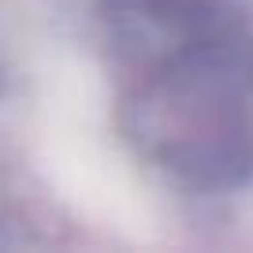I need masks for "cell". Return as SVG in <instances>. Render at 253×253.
Listing matches in <instances>:
<instances>
[{"mask_svg":"<svg viewBox=\"0 0 253 253\" xmlns=\"http://www.w3.org/2000/svg\"><path fill=\"white\" fill-rule=\"evenodd\" d=\"M11 52H15V0H0V86L11 71Z\"/></svg>","mask_w":253,"mask_h":253,"instance_id":"3957f363","label":"cell"},{"mask_svg":"<svg viewBox=\"0 0 253 253\" xmlns=\"http://www.w3.org/2000/svg\"><path fill=\"white\" fill-rule=\"evenodd\" d=\"M82 8L112 56L138 67L194 38L242 26L250 0H82Z\"/></svg>","mask_w":253,"mask_h":253,"instance_id":"7a4b0ae2","label":"cell"},{"mask_svg":"<svg viewBox=\"0 0 253 253\" xmlns=\"http://www.w3.org/2000/svg\"><path fill=\"white\" fill-rule=\"evenodd\" d=\"M119 126L138 160L186 194L253 186V34L227 26L130 67Z\"/></svg>","mask_w":253,"mask_h":253,"instance_id":"6da1fadb","label":"cell"},{"mask_svg":"<svg viewBox=\"0 0 253 253\" xmlns=\"http://www.w3.org/2000/svg\"><path fill=\"white\" fill-rule=\"evenodd\" d=\"M4 220H8V205H4V194H0V231L8 227V223H4ZM0 242H4V238H0Z\"/></svg>","mask_w":253,"mask_h":253,"instance_id":"277c9868","label":"cell"}]
</instances>
